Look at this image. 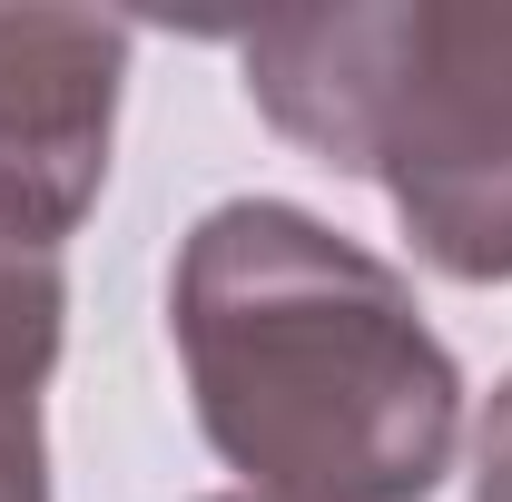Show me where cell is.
I'll return each mask as SVG.
<instances>
[{"label":"cell","mask_w":512,"mask_h":502,"mask_svg":"<svg viewBox=\"0 0 512 502\" xmlns=\"http://www.w3.org/2000/svg\"><path fill=\"white\" fill-rule=\"evenodd\" d=\"M0 502H50V453L30 404H0Z\"/></svg>","instance_id":"cell-5"},{"label":"cell","mask_w":512,"mask_h":502,"mask_svg":"<svg viewBox=\"0 0 512 502\" xmlns=\"http://www.w3.org/2000/svg\"><path fill=\"white\" fill-rule=\"evenodd\" d=\"M306 158L375 178L463 286H512V0H335L237 40Z\"/></svg>","instance_id":"cell-2"},{"label":"cell","mask_w":512,"mask_h":502,"mask_svg":"<svg viewBox=\"0 0 512 502\" xmlns=\"http://www.w3.org/2000/svg\"><path fill=\"white\" fill-rule=\"evenodd\" d=\"M60 315H69L60 256L0 237V404H30L40 414V384L60 365Z\"/></svg>","instance_id":"cell-4"},{"label":"cell","mask_w":512,"mask_h":502,"mask_svg":"<svg viewBox=\"0 0 512 502\" xmlns=\"http://www.w3.org/2000/svg\"><path fill=\"white\" fill-rule=\"evenodd\" d=\"M473 502H512V375L483 404V434H473Z\"/></svg>","instance_id":"cell-6"},{"label":"cell","mask_w":512,"mask_h":502,"mask_svg":"<svg viewBox=\"0 0 512 502\" xmlns=\"http://www.w3.org/2000/svg\"><path fill=\"white\" fill-rule=\"evenodd\" d=\"M207 502H266V493H207Z\"/></svg>","instance_id":"cell-7"},{"label":"cell","mask_w":512,"mask_h":502,"mask_svg":"<svg viewBox=\"0 0 512 502\" xmlns=\"http://www.w3.org/2000/svg\"><path fill=\"white\" fill-rule=\"evenodd\" d=\"M207 443L266 502H424L463 443V365L414 286L286 197H227L168 266Z\"/></svg>","instance_id":"cell-1"},{"label":"cell","mask_w":512,"mask_h":502,"mask_svg":"<svg viewBox=\"0 0 512 502\" xmlns=\"http://www.w3.org/2000/svg\"><path fill=\"white\" fill-rule=\"evenodd\" d=\"M128 89V20L0 10V237L50 247L99 207Z\"/></svg>","instance_id":"cell-3"}]
</instances>
